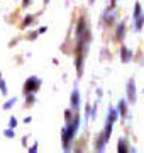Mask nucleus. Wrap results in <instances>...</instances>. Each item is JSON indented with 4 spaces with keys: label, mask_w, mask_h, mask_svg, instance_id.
<instances>
[{
    "label": "nucleus",
    "mask_w": 144,
    "mask_h": 153,
    "mask_svg": "<svg viewBox=\"0 0 144 153\" xmlns=\"http://www.w3.org/2000/svg\"><path fill=\"white\" fill-rule=\"evenodd\" d=\"M70 104H71V109L75 111V112H76V111H80V104H82V100H80V90H78L76 85H75V88H73V92H71Z\"/></svg>",
    "instance_id": "obj_8"
},
{
    "label": "nucleus",
    "mask_w": 144,
    "mask_h": 153,
    "mask_svg": "<svg viewBox=\"0 0 144 153\" xmlns=\"http://www.w3.org/2000/svg\"><path fill=\"white\" fill-rule=\"evenodd\" d=\"M78 129H80V114L78 111L73 114V119L70 123H66V126L61 129V146L65 152H70L71 150V143L76 136Z\"/></svg>",
    "instance_id": "obj_3"
},
{
    "label": "nucleus",
    "mask_w": 144,
    "mask_h": 153,
    "mask_svg": "<svg viewBox=\"0 0 144 153\" xmlns=\"http://www.w3.org/2000/svg\"><path fill=\"white\" fill-rule=\"evenodd\" d=\"M31 5V0H22V7L26 9V7H29Z\"/></svg>",
    "instance_id": "obj_24"
},
{
    "label": "nucleus",
    "mask_w": 144,
    "mask_h": 153,
    "mask_svg": "<svg viewBox=\"0 0 144 153\" xmlns=\"http://www.w3.org/2000/svg\"><path fill=\"white\" fill-rule=\"evenodd\" d=\"M4 134H5V138H9V140L15 138V133H14V129H12V128H7L5 131H4Z\"/></svg>",
    "instance_id": "obj_17"
},
{
    "label": "nucleus",
    "mask_w": 144,
    "mask_h": 153,
    "mask_svg": "<svg viewBox=\"0 0 144 153\" xmlns=\"http://www.w3.org/2000/svg\"><path fill=\"white\" fill-rule=\"evenodd\" d=\"M126 94H127V100L129 104H136V100H137V94H136V80H134V76H131L126 83Z\"/></svg>",
    "instance_id": "obj_6"
},
{
    "label": "nucleus",
    "mask_w": 144,
    "mask_h": 153,
    "mask_svg": "<svg viewBox=\"0 0 144 153\" xmlns=\"http://www.w3.org/2000/svg\"><path fill=\"white\" fill-rule=\"evenodd\" d=\"M15 126H17V119L12 116L10 119H9V128H12V129H15Z\"/></svg>",
    "instance_id": "obj_20"
},
{
    "label": "nucleus",
    "mask_w": 144,
    "mask_h": 153,
    "mask_svg": "<svg viewBox=\"0 0 144 153\" xmlns=\"http://www.w3.org/2000/svg\"><path fill=\"white\" fill-rule=\"evenodd\" d=\"M132 58H134V53L126 46V44H122L120 46V61L122 63H129Z\"/></svg>",
    "instance_id": "obj_9"
},
{
    "label": "nucleus",
    "mask_w": 144,
    "mask_h": 153,
    "mask_svg": "<svg viewBox=\"0 0 144 153\" xmlns=\"http://www.w3.org/2000/svg\"><path fill=\"white\" fill-rule=\"evenodd\" d=\"M117 117H119L117 109L114 105H110V107H109V112H107V117H105V128H104V131L97 136V141H95V150H97V152H102V150L105 148V145L109 143L110 134H112V128H114V123L117 121Z\"/></svg>",
    "instance_id": "obj_2"
},
{
    "label": "nucleus",
    "mask_w": 144,
    "mask_h": 153,
    "mask_svg": "<svg viewBox=\"0 0 144 153\" xmlns=\"http://www.w3.org/2000/svg\"><path fill=\"white\" fill-rule=\"evenodd\" d=\"M90 107H92L90 104H85V123H88L90 119Z\"/></svg>",
    "instance_id": "obj_18"
},
{
    "label": "nucleus",
    "mask_w": 144,
    "mask_h": 153,
    "mask_svg": "<svg viewBox=\"0 0 144 153\" xmlns=\"http://www.w3.org/2000/svg\"><path fill=\"white\" fill-rule=\"evenodd\" d=\"M15 44H17V41L14 39V41H10V43H9V48H12V46H15Z\"/></svg>",
    "instance_id": "obj_26"
},
{
    "label": "nucleus",
    "mask_w": 144,
    "mask_h": 153,
    "mask_svg": "<svg viewBox=\"0 0 144 153\" xmlns=\"http://www.w3.org/2000/svg\"><path fill=\"white\" fill-rule=\"evenodd\" d=\"M26 97H27V102H26V104H27V105H32V104H34V100H36L34 94H27Z\"/></svg>",
    "instance_id": "obj_19"
},
{
    "label": "nucleus",
    "mask_w": 144,
    "mask_h": 153,
    "mask_svg": "<svg viewBox=\"0 0 144 153\" xmlns=\"http://www.w3.org/2000/svg\"><path fill=\"white\" fill-rule=\"evenodd\" d=\"M37 148H39V145H37V143H34L32 146L29 148V153H36V152H37Z\"/></svg>",
    "instance_id": "obj_21"
},
{
    "label": "nucleus",
    "mask_w": 144,
    "mask_h": 153,
    "mask_svg": "<svg viewBox=\"0 0 144 153\" xmlns=\"http://www.w3.org/2000/svg\"><path fill=\"white\" fill-rule=\"evenodd\" d=\"M117 152L119 153H129L132 152V148L129 146V143L126 138H119V141H117Z\"/></svg>",
    "instance_id": "obj_11"
},
{
    "label": "nucleus",
    "mask_w": 144,
    "mask_h": 153,
    "mask_svg": "<svg viewBox=\"0 0 144 153\" xmlns=\"http://www.w3.org/2000/svg\"><path fill=\"white\" fill-rule=\"evenodd\" d=\"M31 121H32V117H31V116H27V117L24 119V123H31Z\"/></svg>",
    "instance_id": "obj_28"
},
{
    "label": "nucleus",
    "mask_w": 144,
    "mask_h": 153,
    "mask_svg": "<svg viewBox=\"0 0 144 153\" xmlns=\"http://www.w3.org/2000/svg\"><path fill=\"white\" fill-rule=\"evenodd\" d=\"M117 5V0H110V7H115Z\"/></svg>",
    "instance_id": "obj_29"
},
{
    "label": "nucleus",
    "mask_w": 144,
    "mask_h": 153,
    "mask_svg": "<svg viewBox=\"0 0 144 153\" xmlns=\"http://www.w3.org/2000/svg\"><path fill=\"white\" fill-rule=\"evenodd\" d=\"M117 19V12H115V7H107L104 10V16H102V21L105 22L107 26H112Z\"/></svg>",
    "instance_id": "obj_7"
},
{
    "label": "nucleus",
    "mask_w": 144,
    "mask_h": 153,
    "mask_svg": "<svg viewBox=\"0 0 144 153\" xmlns=\"http://www.w3.org/2000/svg\"><path fill=\"white\" fill-rule=\"evenodd\" d=\"M132 22H134V31H136V33H141V31H143V26H144V12H143V7H141L139 2L134 4Z\"/></svg>",
    "instance_id": "obj_4"
},
{
    "label": "nucleus",
    "mask_w": 144,
    "mask_h": 153,
    "mask_svg": "<svg viewBox=\"0 0 144 153\" xmlns=\"http://www.w3.org/2000/svg\"><path fill=\"white\" fill-rule=\"evenodd\" d=\"M102 94H104L102 92V88H97V95H98V97H102Z\"/></svg>",
    "instance_id": "obj_27"
},
{
    "label": "nucleus",
    "mask_w": 144,
    "mask_h": 153,
    "mask_svg": "<svg viewBox=\"0 0 144 153\" xmlns=\"http://www.w3.org/2000/svg\"><path fill=\"white\" fill-rule=\"evenodd\" d=\"M95 2H97V0H88V4H90V5H93Z\"/></svg>",
    "instance_id": "obj_30"
},
{
    "label": "nucleus",
    "mask_w": 144,
    "mask_h": 153,
    "mask_svg": "<svg viewBox=\"0 0 144 153\" xmlns=\"http://www.w3.org/2000/svg\"><path fill=\"white\" fill-rule=\"evenodd\" d=\"M41 83H43V80L39 78V76H29L27 80L24 82V87H22V94L24 95H27V94H36L41 88Z\"/></svg>",
    "instance_id": "obj_5"
},
{
    "label": "nucleus",
    "mask_w": 144,
    "mask_h": 153,
    "mask_svg": "<svg viewBox=\"0 0 144 153\" xmlns=\"http://www.w3.org/2000/svg\"><path fill=\"white\" fill-rule=\"evenodd\" d=\"M0 94H2V95H7V94H9V88H7V83H5V80H4L2 73H0Z\"/></svg>",
    "instance_id": "obj_14"
},
{
    "label": "nucleus",
    "mask_w": 144,
    "mask_h": 153,
    "mask_svg": "<svg viewBox=\"0 0 144 153\" xmlns=\"http://www.w3.org/2000/svg\"><path fill=\"white\" fill-rule=\"evenodd\" d=\"M73 114H75V111H73L71 107H70V109H66V111H65V121H66V123H70V121L73 119Z\"/></svg>",
    "instance_id": "obj_16"
},
{
    "label": "nucleus",
    "mask_w": 144,
    "mask_h": 153,
    "mask_svg": "<svg viewBox=\"0 0 144 153\" xmlns=\"http://www.w3.org/2000/svg\"><path fill=\"white\" fill-rule=\"evenodd\" d=\"M46 31H48V27H46V26H43V27H39V29H37V33H39V34H44Z\"/></svg>",
    "instance_id": "obj_23"
},
{
    "label": "nucleus",
    "mask_w": 144,
    "mask_h": 153,
    "mask_svg": "<svg viewBox=\"0 0 144 153\" xmlns=\"http://www.w3.org/2000/svg\"><path fill=\"white\" fill-rule=\"evenodd\" d=\"M37 36H39V33H37V31H34V33H31V34H29L27 38H29V39H31V41H34V39L37 38Z\"/></svg>",
    "instance_id": "obj_22"
},
{
    "label": "nucleus",
    "mask_w": 144,
    "mask_h": 153,
    "mask_svg": "<svg viewBox=\"0 0 144 153\" xmlns=\"http://www.w3.org/2000/svg\"><path fill=\"white\" fill-rule=\"evenodd\" d=\"M117 112H119V116H120L122 119H126V117H127L129 116V111H127V100H126V99H120V100H119V104H117Z\"/></svg>",
    "instance_id": "obj_10"
},
{
    "label": "nucleus",
    "mask_w": 144,
    "mask_h": 153,
    "mask_svg": "<svg viewBox=\"0 0 144 153\" xmlns=\"http://www.w3.org/2000/svg\"><path fill=\"white\" fill-rule=\"evenodd\" d=\"M15 102H17V99L15 97H12V99H9L5 104H4V111H9V109H12L14 105H15Z\"/></svg>",
    "instance_id": "obj_15"
},
{
    "label": "nucleus",
    "mask_w": 144,
    "mask_h": 153,
    "mask_svg": "<svg viewBox=\"0 0 144 153\" xmlns=\"http://www.w3.org/2000/svg\"><path fill=\"white\" fill-rule=\"evenodd\" d=\"M143 94H144V90H143Z\"/></svg>",
    "instance_id": "obj_31"
},
{
    "label": "nucleus",
    "mask_w": 144,
    "mask_h": 153,
    "mask_svg": "<svg viewBox=\"0 0 144 153\" xmlns=\"http://www.w3.org/2000/svg\"><path fill=\"white\" fill-rule=\"evenodd\" d=\"M126 38V22H120V24H117V29H115V39L117 41H124Z\"/></svg>",
    "instance_id": "obj_12"
},
{
    "label": "nucleus",
    "mask_w": 144,
    "mask_h": 153,
    "mask_svg": "<svg viewBox=\"0 0 144 153\" xmlns=\"http://www.w3.org/2000/svg\"><path fill=\"white\" fill-rule=\"evenodd\" d=\"M90 43H92V31H90L88 21L85 16H80L76 21V33H75V68H76V78L83 76L85 56L88 53Z\"/></svg>",
    "instance_id": "obj_1"
},
{
    "label": "nucleus",
    "mask_w": 144,
    "mask_h": 153,
    "mask_svg": "<svg viewBox=\"0 0 144 153\" xmlns=\"http://www.w3.org/2000/svg\"><path fill=\"white\" fill-rule=\"evenodd\" d=\"M22 145H24V146H27V136L22 138Z\"/></svg>",
    "instance_id": "obj_25"
},
{
    "label": "nucleus",
    "mask_w": 144,
    "mask_h": 153,
    "mask_svg": "<svg viewBox=\"0 0 144 153\" xmlns=\"http://www.w3.org/2000/svg\"><path fill=\"white\" fill-rule=\"evenodd\" d=\"M37 16H39V14H29V16H26V17H24V21H22V24H21V27H22V29L29 27V26L36 21V17H37Z\"/></svg>",
    "instance_id": "obj_13"
}]
</instances>
